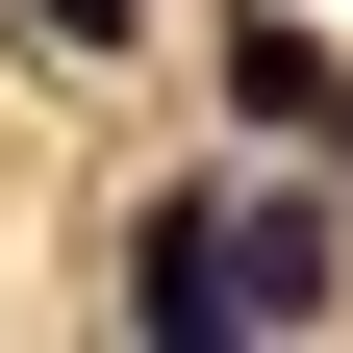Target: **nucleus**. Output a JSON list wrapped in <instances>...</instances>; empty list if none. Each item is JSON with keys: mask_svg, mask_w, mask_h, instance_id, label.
<instances>
[{"mask_svg": "<svg viewBox=\"0 0 353 353\" xmlns=\"http://www.w3.org/2000/svg\"><path fill=\"white\" fill-rule=\"evenodd\" d=\"M353 303V202L328 176H152V228H126V328L202 353V328H328Z\"/></svg>", "mask_w": 353, "mask_h": 353, "instance_id": "nucleus-1", "label": "nucleus"}, {"mask_svg": "<svg viewBox=\"0 0 353 353\" xmlns=\"http://www.w3.org/2000/svg\"><path fill=\"white\" fill-rule=\"evenodd\" d=\"M228 101H252V126H353V76L303 51V26H228Z\"/></svg>", "mask_w": 353, "mask_h": 353, "instance_id": "nucleus-2", "label": "nucleus"}, {"mask_svg": "<svg viewBox=\"0 0 353 353\" xmlns=\"http://www.w3.org/2000/svg\"><path fill=\"white\" fill-rule=\"evenodd\" d=\"M0 26H26V51H126L152 0H0Z\"/></svg>", "mask_w": 353, "mask_h": 353, "instance_id": "nucleus-3", "label": "nucleus"}]
</instances>
